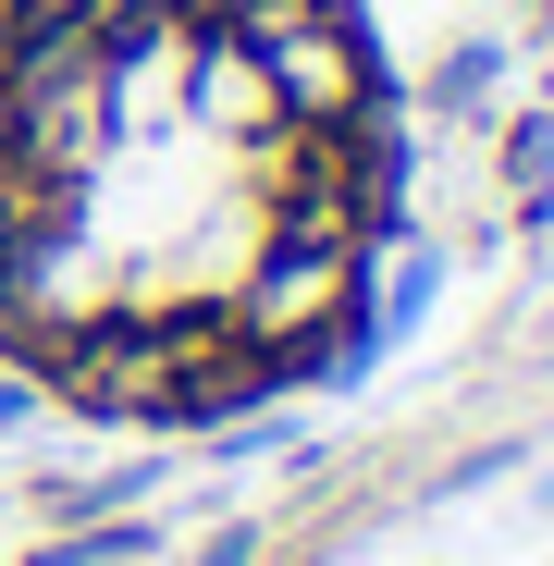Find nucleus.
<instances>
[{"instance_id": "nucleus-1", "label": "nucleus", "mask_w": 554, "mask_h": 566, "mask_svg": "<svg viewBox=\"0 0 554 566\" xmlns=\"http://www.w3.org/2000/svg\"><path fill=\"white\" fill-rule=\"evenodd\" d=\"M383 210L333 0H100L0 99V357L100 419H222L345 345Z\"/></svg>"}, {"instance_id": "nucleus-2", "label": "nucleus", "mask_w": 554, "mask_h": 566, "mask_svg": "<svg viewBox=\"0 0 554 566\" xmlns=\"http://www.w3.org/2000/svg\"><path fill=\"white\" fill-rule=\"evenodd\" d=\"M86 13H100V0H0V99H13V86H25Z\"/></svg>"}]
</instances>
